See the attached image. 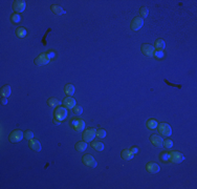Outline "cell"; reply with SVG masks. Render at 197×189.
I'll list each match as a JSON object with an SVG mask.
<instances>
[{"label": "cell", "mask_w": 197, "mask_h": 189, "mask_svg": "<svg viewBox=\"0 0 197 189\" xmlns=\"http://www.w3.org/2000/svg\"><path fill=\"white\" fill-rule=\"evenodd\" d=\"M154 56L156 58H163V57H164V52L161 51V49H157V51H155L154 52Z\"/></svg>", "instance_id": "obj_32"}, {"label": "cell", "mask_w": 197, "mask_h": 189, "mask_svg": "<svg viewBox=\"0 0 197 189\" xmlns=\"http://www.w3.org/2000/svg\"><path fill=\"white\" fill-rule=\"evenodd\" d=\"M70 124L76 131H82L85 128V122L82 119H72Z\"/></svg>", "instance_id": "obj_7"}, {"label": "cell", "mask_w": 197, "mask_h": 189, "mask_svg": "<svg viewBox=\"0 0 197 189\" xmlns=\"http://www.w3.org/2000/svg\"><path fill=\"white\" fill-rule=\"evenodd\" d=\"M1 94H2V97H9L11 94V87L9 86V85H5V86H3V87L1 88Z\"/></svg>", "instance_id": "obj_20"}, {"label": "cell", "mask_w": 197, "mask_h": 189, "mask_svg": "<svg viewBox=\"0 0 197 189\" xmlns=\"http://www.w3.org/2000/svg\"><path fill=\"white\" fill-rule=\"evenodd\" d=\"M139 14H141V18H143V19H144V18H147V17H148V14H149L148 9L145 7H141V9H139Z\"/></svg>", "instance_id": "obj_24"}, {"label": "cell", "mask_w": 197, "mask_h": 189, "mask_svg": "<svg viewBox=\"0 0 197 189\" xmlns=\"http://www.w3.org/2000/svg\"><path fill=\"white\" fill-rule=\"evenodd\" d=\"M157 129H159V132L164 137H170L172 134V128L171 126L167 123H161L157 125Z\"/></svg>", "instance_id": "obj_1"}, {"label": "cell", "mask_w": 197, "mask_h": 189, "mask_svg": "<svg viewBox=\"0 0 197 189\" xmlns=\"http://www.w3.org/2000/svg\"><path fill=\"white\" fill-rule=\"evenodd\" d=\"M50 10H52V13L56 14V15H63V14H65V11L63 10L61 7H59V5H52Z\"/></svg>", "instance_id": "obj_18"}, {"label": "cell", "mask_w": 197, "mask_h": 189, "mask_svg": "<svg viewBox=\"0 0 197 189\" xmlns=\"http://www.w3.org/2000/svg\"><path fill=\"white\" fill-rule=\"evenodd\" d=\"M157 122H156V120H154V119H150V120L147 122V126H148V128H150V129H155V128L157 127Z\"/></svg>", "instance_id": "obj_21"}, {"label": "cell", "mask_w": 197, "mask_h": 189, "mask_svg": "<svg viewBox=\"0 0 197 189\" xmlns=\"http://www.w3.org/2000/svg\"><path fill=\"white\" fill-rule=\"evenodd\" d=\"M184 160V156L182 153L179 151H172L169 152V161H171L173 163H181Z\"/></svg>", "instance_id": "obj_2"}, {"label": "cell", "mask_w": 197, "mask_h": 189, "mask_svg": "<svg viewBox=\"0 0 197 189\" xmlns=\"http://www.w3.org/2000/svg\"><path fill=\"white\" fill-rule=\"evenodd\" d=\"M23 137H24L23 131L17 129V130H14L13 132L10 134V141L12 143H18V142H20V141L22 140Z\"/></svg>", "instance_id": "obj_6"}, {"label": "cell", "mask_w": 197, "mask_h": 189, "mask_svg": "<svg viewBox=\"0 0 197 189\" xmlns=\"http://www.w3.org/2000/svg\"><path fill=\"white\" fill-rule=\"evenodd\" d=\"M29 147L32 148L33 150H36V151H40L41 150V144H40V142L37 140H34V139H32V140H29Z\"/></svg>", "instance_id": "obj_16"}, {"label": "cell", "mask_w": 197, "mask_h": 189, "mask_svg": "<svg viewBox=\"0 0 197 189\" xmlns=\"http://www.w3.org/2000/svg\"><path fill=\"white\" fill-rule=\"evenodd\" d=\"M66 117H67V109L65 107L59 106L55 111V118L59 121H63Z\"/></svg>", "instance_id": "obj_9"}, {"label": "cell", "mask_w": 197, "mask_h": 189, "mask_svg": "<svg viewBox=\"0 0 197 189\" xmlns=\"http://www.w3.org/2000/svg\"><path fill=\"white\" fill-rule=\"evenodd\" d=\"M134 158V154L131 152L130 149H125L122 151V159L125 161H130Z\"/></svg>", "instance_id": "obj_15"}, {"label": "cell", "mask_w": 197, "mask_h": 189, "mask_svg": "<svg viewBox=\"0 0 197 189\" xmlns=\"http://www.w3.org/2000/svg\"><path fill=\"white\" fill-rule=\"evenodd\" d=\"M165 41L162 39H159L156 40V42H155V46H156V49H161V51H163V49L165 47Z\"/></svg>", "instance_id": "obj_26"}, {"label": "cell", "mask_w": 197, "mask_h": 189, "mask_svg": "<svg viewBox=\"0 0 197 189\" xmlns=\"http://www.w3.org/2000/svg\"><path fill=\"white\" fill-rule=\"evenodd\" d=\"M11 19H12V22L13 23H18V22H20L21 18H20V16L18 14H13L12 17H11Z\"/></svg>", "instance_id": "obj_29"}, {"label": "cell", "mask_w": 197, "mask_h": 189, "mask_svg": "<svg viewBox=\"0 0 197 189\" xmlns=\"http://www.w3.org/2000/svg\"><path fill=\"white\" fill-rule=\"evenodd\" d=\"M163 146H165L166 148H171L173 146V141L171 139H166L164 142H163Z\"/></svg>", "instance_id": "obj_27"}, {"label": "cell", "mask_w": 197, "mask_h": 189, "mask_svg": "<svg viewBox=\"0 0 197 189\" xmlns=\"http://www.w3.org/2000/svg\"><path fill=\"white\" fill-rule=\"evenodd\" d=\"M130 150H131V152H132L134 156H135L136 153H137V151H139V149H137V148H134V147H133V148H131Z\"/></svg>", "instance_id": "obj_35"}, {"label": "cell", "mask_w": 197, "mask_h": 189, "mask_svg": "<svg viewBox=\"0 0 197 189\" xmlns=\"http://www.w3.org/2000/svg\"><path fill=\"white\" fill-rule=\"evenodd\" d=\"M26 7V2L24 0H16L13 3V9L17 13H22L24 12Z\"/></svg>", "instance_id": "obj_8"}, {"label": "cell", "mask_w": 197, "mask_h": 189, "mask_svg": "<svg viewBox=\"0 0 197 189\" xmlns=\"http://www.w3.org/2000/svg\"><path fill=\"white\" fill-rule=\"evenodd\" d=\"M74 114H77V116L81 114L82 112H83V108H82V106H74Z\"/></svg>", "instance_id": "obj_31"}, {"label": "cell", "mask_w": 197, "mask_h": 189, "mask_svg": "<svg viewBox=\"0 0 197 189\" xmlns=\"http://www.w3.org/2000/svg\"><path fill=\"white\" fill-rule=\"evenodd\" d=\"M24 138L26 140H32V139H34V132L31 130H26L24 132Z\"/></svg>", "instance_id": "obj_28"}, {"label": "cell", "mask_w": 197, "mask_h": 189, "mask_svg": "<svg viewBox=\"0 0 197 189\" xmlns=\"http://www.w3.org/2000/svg\"><path fill=\"white\" fill-rule=\"evenodd\" d=\"M82 162H83L84 165H86L87 167H90V168H94L98 165L97 161L94 160V158L91 154H85L82 158Z\"/></svg>", "instance_id": "obj_3"}, {"label": "cell", "mask_w": 197, "mask_h": 189, "mask_svg": "<svg viewBox=\"0 0 197 189\" xmlns=\"http://www.w3.org/2000/svg\"><path fill=\"white\" fill-rule=\"evenodd\" d=\"M52 55H48V54H43V55H40L39 57H37L35 60L36 64L38 66H42V65H45L49 62L50 60V57H52Z\"/></svg>", "instance_id": "obj_4"}, {"label": "cell", "mask_w": 197, "mask_h": 189, "mask_svg": "<svg viewBox=\"0 0 197 189\" xmlns=\"http://www.w3.org/2000/svg\"><path fill=\"white\" fill-rule=\"evenodd\" d=\"M63 104H64V106L66 108H69V109H71V108H74V106H76V100H74L72 97H66V98L63 100Z\"/></svg>", "instance_id": "obj_13"}, {"label": "cell", "mask_w": 197, "mask_h": 189, "mask_svg": "<svg viewBox=\"0 0 197 189\" xmlns=\"http://www.w3.org/2000/svg\"><path fill=\"white\" fill-rule=\"evenodd\" d=\"M16 34H17V36H18V37H20V38H23V37L26 36V29H23V27H19V29H17Z\"/></svg>", "instance_id": "obj_25"}, {"label": "cell", "mask_w": 197, "mask_h": 189, "mask_svg": "<svg viewBox=\"0 0 197 189\" xmlns=\"http://www.w3.org/2000/svg\"><path fill=\"white\" fill-rule=\"evenodd\" d=\"M65 93L67 94H74V86L72 84H67L64 88Z\"/></svg>", "instance_id": "obj_22"}, {"label": "cell", "mask_w": 197, "mask_h": 189, "mask_svg": "<svg viewBox=\"0 0 197 189\" xmlns=\"http://www.w3.org/2000/svg\"><path fill=\"white\" fill-rule=\"evenodd\" d=\"M87 142H85V141H81V142H78L77 144H76V149L78 150V151H80V152H84L85 150L87 149Z\"/></svg>", "instance_id": "obj_17"}, {"label": "cell", "mask_w": 197, "mask_h": 189, "mask_svg": "<svg viewBox=\"0 0 197 189\" xmlns=\"http://www.w3.org/2000/svg\"><path fill=\"white\" fill-rule=\"evenodd\" d=\"M92 147L98 151H102L104 150V144L102 142H94L92 143Z\"/></svg>", "instance_id": "obj_23"}, {"label": "cell", "mask_w": 197, "mask_h": 189, "mask_svg": "<svg viewBox=\"0 0 197 189\" xmlns=\"http://www.w3.org/2000/svg\"><path fill=\"white\" fill-rule=\"evenodd\" d=\"M142 52L143 54L145 56H147V57H153L154 56V46L150 45V44H144V45L142 46Z\"/></svg>", "instance_id": "obj_11"}, {"label": "cell", "mask_w": 197, "mask_h": 189, "mask_svg": "<svg viewBox=\"0 0 197 189\" xmlns=\"http://www.w3.org/2000/svg\"><path fill=\"white\" fill-rule=\"evenodd\" d=\"M150 141H151L152 144H153L154 146L163 147V142H164V140H163L162 137H159L157 134H152L151 137H150Z\"/></svg>", "instance_id": "obj_12"}, {"label": "cell", "mask_w": 197, "mask_h": 189, "mask_svg": "<svg viewBox=\"0 0 197 189\" xmlns=\"http://www.w3.org/2000/svg\"><path fill=\"white\" fill-rule=\"evenodd\" d=\"M147 170L148 172L152 173V174H155V173H159V170H161V167L157 165L156 163H149L147 164Z\"/></svg>", "instance_id": "obj_14"}, {"label": "cell", "mask_w": 197, "mask_h": 189, "mask_svg": "<svg viewBox=\"0 0 197 189\" xmlns=\"http://www.w3.org/2000/svg\"><path fill=\"white\" fill-rule=\"evenodd\" d=\"M1 103L2 104H7V97H1Z\"/></svg>", "instance_id": "obj_34"}, {"label": "cell", "mask_w": 197, "mask_h": 189, "mask_svg": "<svg viewBox=\"0 0 197 189\" xmlns=\"http://www.w3.org/2000/svg\"><path fill=\"white\" fill-rule=\"evenodd\" d=\"M47 104H48L50 107H57V106H59V105L61 104V102L59 101L57 98H49L48 100H47Z\"/></svg>", "instance_id": "obj_19"}, {"label": "cell", "mask_w": 197, "mask_h": 189, "mask_svg": "<svg viewBox=\"0 0 197 189\" xmlns=\"http://www.w3.org/2000/svg\"><path fill=\"white\" fill-rule=\"evenodd\" d=\"M161 160H162L163 162H167V161H169V153L168 152L162 153V156H161Z\"/></svg>", "instance_id": "obj_33"}, {"label": "cell", "mask_w": 197, "mask_h": 189, "mask_svg": "<svg viewBox=\"0 0 197 189\" xmlns=\"http://www.w3.org/2000/svg\"><path fill=\"white\" fill-rule=\"evenodd\" d=\"M143 25H144V19L141 18V17H135L131 21V24H130V26H131V29L133 31H139V29H142Z\"/></svg>", "instance_id": "obj_10"}, {"label": "cell", "mask_w": 197, "mask_h": 189, "mask_svg": "<svg viewBox=\"0 0 197 189\" xmlns=\"http://www.w3.org/2000/svg\"><path fill=\"white\" fill-rule=\"evenodd\" d=\"M96 137H97V130H96V128L86 129L84 131V134H83V139H84L85 142H91Z\"/></svg>", "instance_id": "obj_5"}, {"label": "cell", "mask_w": 197, "mask_h": 189, "mask_svg": "<svg viewBox=\"0 0 197 189\" xmlns=\"http://www.w3.org/2000/svg\"><path fill=\"white\" fill-rule=\"evenodd\" d=\"M97 137L101 138V139L105 138L106 137V130L105 129H99V130H97Z\"/></svg>", "instance_id": "obj_30"}]
</instances>
